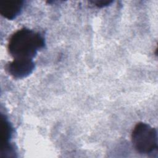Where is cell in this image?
I'll list each match as a JSON object with an SVG mask.
<instances>
[{
  "label": "cell",
  "mask_w": 158,
  "mask_h": 158,
  "mask_svg": "<svg viewBox=\"0 0 158 158\" xmlns=\"http://www.w3.org/2000/svg\"><path fill=\"white\" fill-rule=\"evenodd\" d=\"M113 1L112 0H94L91 1L90 2L94 4L98 7H104L110 5Z\"/></svg>",
  "instance_id": "6"
},
{
  "label": "cell",
  "mask_w": 158,
  "mask_h": 158,
  "mask_svg": "<svg viewBox=\"0 0 158 158\" xmlns=\"http://www.w3.org/2000/svg\"><path fill=\"white\" fill-rule=\"evenodd\" d=\"M133 147L140 154H148L157 149V132L155 128L144 122L138 123L131 133Z\"/></svg>",
  "instance_id": "2"
},
{
  "label": "cell",
  "mask_w": 158,
  "mask_h": 158,
  "mask_svg": "<svg viewBox=\"0 0 158 158\" xmlns=\"http://www.w3.org/2000/svg\"><path fill=\"white\" fill-rule=\"evenodd\" d=\"M44 45V39L40 33L22 28L12 35L7 49L14 59H33Z\"/></svg>",
  "instance_id": "1"
},
{
  "label": "cell",
  "mask_w": 158,
  "mask_h": 158,
  "mask_svg": "<svg viewBox=\"0 0 158 158\" xmlns=\"http://www.w3.org/2000/svg\"><path fill=\"white\" fill-rule=\"evenodd\" d=\"M13 132L12 127L6 117L1 114V149H6L12 146L9 143Z\"/></svg>",
  "instance_id": "5"
},
{
  "label": "cell",
  "mask_w": 158,
  "mask_h": 158,
  "mask_svg": "<svg viewBox=\"0 0 158 158\" xmlns=\"http://www.w3.org/2000/svg\"><path fill=\"white\" fill-rule=\"evenodd\" d=\"M6 71L12 77L21 79L28 77L35 69V62L30 59H14L6 66Z\"/></svg>",
  "instance_id": "3"
},
{
  "label": "cell",
  "mask_w": 158,
  "mask_h": 158,
  "mask_svg": "<svg viewBox=\"0 0 158 158\" xmlns=\"http://www.w3.org/2000/svg\"><path fill=\"white\" fill-rule=\"evenodd\" d=\"M23 6L22 1H1L0 2V14L8 20H13L20 15Z\"/></svg>",
  "instance_id": "4"
}]
</instances>
